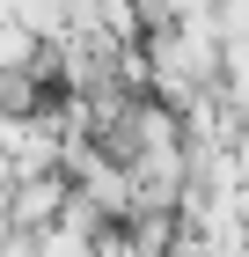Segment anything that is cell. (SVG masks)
<instances>
[{
    "instance_id": "obj_1",
    "label": "cell",
    "mask_w": 249,
    "mask_h": 257,
    "mask_svg": "<svg viewBox=\"0 0 249 257\" xmlns=\"http://www.w3.org/2000/svg\"><path fill=\"white\" fill-rule=\"evenodd\" d=\"M0 198H8V228H30V235H44V228H59L66 177H59V169H37V177H8V184H0Z\"/></svg>"
}]
</instances>
